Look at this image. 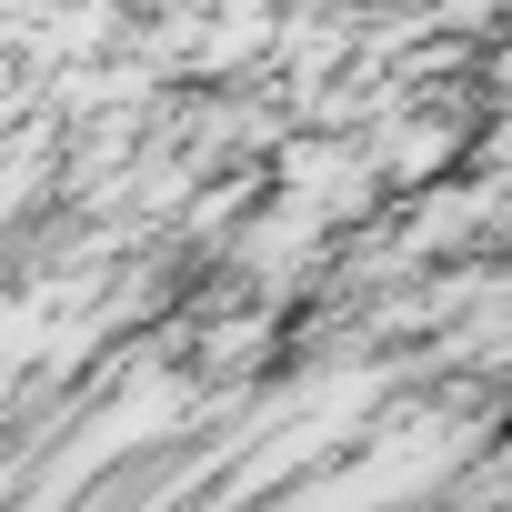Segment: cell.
I'll return each mask as SVG.
<instances>
[{
    "instance_id": "1",
    "label": "cell",
    "mask_w": 512,
    "mask_h": 512,
    "mask_svg": "<svg viewBox=\"0 0 512 512\" xmlns=\"http://www.w3.org/2000/svg\"><path fill=\"white\" fill-rule=\"evenodd\" d=\"M272 191L282 201H302V211H322L332 231H372V211L392 201V181H382V161H372V141H352V131H292L282 151H272Z\"/></svg>"
}]
</instances>
